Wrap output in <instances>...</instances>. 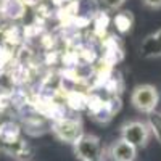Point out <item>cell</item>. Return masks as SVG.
<instances>
[{
	"instance_id": "8",
	"label": "cell",
	"mask_w": 161,
	"mask_h": 161,
	"mask_svg": "<svg viewBox=\"0 0 161 161\" xmlns=\"http://www.w3.org/2000/svg\"><path fill=\"white\" fill-rule=\"evenodd\" d=\"M147 124H148L152 134L156 137V140L161 143V113L159 111H153L148 114V119H147Z\"/></svg>"
},
{
	"instance_id": "9",
	"label": "cell",
	"mask_w": 161,
	"mask_h": 161,
	"mask_svg": "<svg viewBox=\"0 0 161 161\" xmlns=\"http://www.w3.org/2000/svg\"><path fill=\"white\" fill-rule=\"evenodd\" d=\"M142 3L150 10H159L161 8V0H142Z\"/></svg>"
},
{
	"instance_id": "2",
	"label": "cell",
	"mask_w": 161,
	"mask_h": 161,
	"mask_svg": "<svg viewBox=\"0 0 161 161\" xmlns=\"http://www.w3.org/2000/svg\"><path fill=\"white\" fill-rule=\"evenodd\" d=\"M152 137V130L148 127V124L143 121H129L124 123L121 127V139L129 142L132 147L136 148H142L148 143Z\"/></svg>"
},
{
	"instance_id": "5",
	"label": "cell",
	"mask_w": 161,
	"mask_h": 161,
	"mask_svg": "<svg viewBox=\"0 0 161 161\" xmlns=\"http://www.w3.org/2000/svg\"><path fill=\"white\" fill-rule=\"evenodd\" d=\"M55 134L61 140L74 143L82 136V129H80V124L76 123V121H61L55 126Z\"/></svg>"
},
{
	"instance_id": "3",
	"label": "cell",
	"mask_w": 161,
	"mask_h": 161,
	"mask_svg": "<svg viewBox=\"0 0 161 161\" xmlns=\"http://www.w3.org/2000/svg\"><path fill=\"white\" fill-rule=\"evenodd\" d=\"M73 145L74 153L80 161H98L102 156V143L97 136L82 134Z\"/></svg>"
},
{
	"instance_id": "12",
	"label": "cell",
	"mask_w": 161,
	"mask_h": 161,
	"mask_svg": "<svg viewBox=\"0 0 161 161\" xmlns=\"http://www.w3.org/2000/svg\"><path fill=\"white\" fill-rule=\"evenodd\" d=\"M23 2L26 3V2H28V3H32V2H36V0H23Z\"/></svg>"
},
{
	"instance_id": "11",
	"label": "cell",
	"mask_w": 161,
	"mask_h": 161,
	"mask_svg": "<svg viewBox=\"0 0 161 161\" xmlns=\"http://www.w3.org/2000/svg\"><path fill=\"white\" fill-rule=\"evenodd\" d=\"M153 36L156 37V40H158V42H159V45H161V29H158L156 32H153Z\"/></svg>"
},
{
	"instance_id": "1",
	"label": "cell",
	"mask_w": 161,
	"mask_h": 161,
	"mask_svg": "<svg viewBox=\"0 0 161 161\" xmlns=\"http://www.w3.org/2000/svg\"><path fill=\"white\" fill-rule=\"evenodd\" d=\"M130 102L139 111L150 114V113L156 111V106L159 102V93H158L156 87H153L150 84H142L132 90Z\"/></svg>"
},
{
	"instance_id": "6",
	"label": "cell",
	"mask_w": 161,
	"mask_h": 161,
	"mask_svg": "<svg viewBox=\"0 0 161 161\" xmlns=\"http://www.w3.org/2000/svg\"><path fill=\"white\" fill-rule=\"evenodd\" d=\"M2 13L10 18V19H18L24 13V2L23 0H3V3L0 5Z\"/></svg>"
},
{
	"instance_id": "4",
	"label": "cell",
	"mask_w": 161,
	"mask_h": 161,
	"mask_svg": "<svg viewBox=\"0 0 161 161\" xmlns=\"http://www.w3.org/2000/svg\"><path fill=\"white\" fill-rule=\"evenodd\" d=\"M136 155H137V148L123 139H118L110 148L111 161H134Z\"/></svg>"
},
{
	"instance_id": "7",
	"label": "cell",
	"mask_w": 161,
	"mask_h": 161,
	"mask_svg": "<svg viewBox=\"0 0 161 161\" xmlns=\"http://www.w3.org/2000/svg\"><path fill=\"white\" fill-rule=\"evenodd\" d=\"M18 134H19V129L15 123L11 121H7L0 126V139L5 143H13L16 139H18Z\"/></svg>"
},
{
	"instance_id": "10",
	"label": "cell",
	"mask_w": 161,
	"mask_h": 161,
	"mask_svg": "<svg viewBox=\"0 0 161 161\" xmlns=\"http://www.w3.org/2000/svg\"><path fill=\"white\" fill-rule=\"evenodd\" d=\"M102 2L108 7V8H119L121 5L126 2V0H102Z\"/></svg>"
}]
</instances>
